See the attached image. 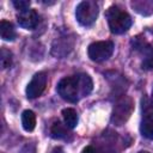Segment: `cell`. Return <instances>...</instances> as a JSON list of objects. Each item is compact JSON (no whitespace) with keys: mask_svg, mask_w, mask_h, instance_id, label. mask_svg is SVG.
<instances>
[{"mask_svg":"<svg viewBox=\"0 0 153 153\" xmlns=\"http://www.w3.org/2000/svg\"><path fill=\"white\" fill-rule=\"evenodd\" d=\"M98 12H99V7L96 1L85 0L76 6L75 17L79 24H81L82 26H90L96 22L98 17Z\"/></svg>","mask_w":153,"mask_h":153,"instance_id":"3957f363","label":"cell"},{"mask_svg":"<svg viewBox=\"0 0 153 153\" xmlns=\"http://www.w3.org/2000/svg\"><path fill=\"white\" fill-rule=\"evenodd\" d=\"M106 18L108 24L112 33L121 35L128 31V29L131 26V18L130 16L122 11L117 6H111L106 11Z\"/></svg>","mask_w":153,"mask_h":153,"instance_id":"7a4b0ae2","label":"cell"},{"mask_svg":"<svg viewBox=\"0 0 153 153\" xmlns=\"http://www.w3.org/2000/svg\"><path fill=\"white\" fill-rule=\"evenodd\" d=\"M92 88V79L85 73H79L73 76H66L61 79L56 86V91L61 96V98L71 103H75L81 97L88 96Z\"/></svg>","mask_w":153,"mask_h":153,"instance_id":"6da1fadb","label":"cell"},{"mask_svg":"<svg viewBox=\"0 0 153 153\" xmlns=\"http://www.w3.org/2000/svg\"><path fill=\"white\" fill-rule=\"evenodd\" d=\"M69 128L66 126V124H62L61 122H54L51 128H50V135L53 139H56V140H71L69 136H71V133L68 130Z\"/></svg>","mask_w":153,"mask_h":153,"instance_id":"8fae6325","label":"cell"},{"mask_svg":"<svg viewBox=\"0 0 153 153\" xmlns=\"http://www.w3.org/2000/svg\"><path fill=\"white\" fill-rule=\"evenodd\" d=\"M17 20L22 27H24L26 30H32L37 26V24L39 22V17L35 10H26V11L18 13Z\"/></svg>","mask_w":153,"mask_h":153,"instance_id":"ba28073f","label":"cell"},{"mask_svg":"<svg viewBox=\"0 0 153 153\" xmlns=\"http://www.w3.org/2000/svg\"><path fill=\"white\" fill-rule=\"evenodd\" d=\"M47 74L44 72H39L37 74L33 75V78L31 79V81L27 84L26 86V97L30 99L37 98L38 96H41L43 93V91L45 90L47 86Z\"/></svg>","mask_w":153,"mask_h":153,"instance_id":"8992f818","label":"cell"},{"mask_svg":"<svg viewBox=\"0 0 153 153\" xmlns=\"http://www.w3.org/2000/svg\"><path fill=\"white\" fill-rule=\"evenodd\" d=\"M152 99H153V91H152Z\"/></svg>","mask_w":153,"mask_h":153,"instance_id":"7402d4cb","label":"cell"},{"mask_svg":"<svg viewBox=\"0 0 153 153\" xmlns=\"http://www.w3.org/2000/svg\"><path fill=\"white\" fill-rule=\"evenodd\" d=\"M135 49L140 50L143 56L141 63L142 68L146 71L153 69V47H151L145 42H140V43H135Z\"/></svg>","mask_w":153,"mask_h":153,"instance_id":"9c48e42d","label":"cell"},{"mask_svg":"<svg viewBox=\"0 0 153 153\" xmlns=\"http://www.w3.org/2000/svg\"><path fill=\"white\" fill-rule=\"evenodd\" d=\"M20 153H35V146H32V145H26L23 149H22V152Z\"/></svg>","mask_w":153,"mask_h":153,"instance_id":"ac0fdd59","label":"cell"},{"mask_svg":"<svg viewBox=\"0 0 153 153\" xmlns=\"http://www.w3.org/2000/svg\"><path fill=\"white\" fill-rule=\"evenodd\" d=\"M141 135L148 140H153V108L142 104V118L140 123Z\"/></svg>","mask_w":153,"mask_h":153,"instance_id":"52a82bcc","label":"cell"},{"mask_svg":"<svg viewBox=\"0 0 153 153\" xmlns=\"http://www.w3.org/2000/svg\"><path fill=\"white\" fill-rule=\"evenodd\" d=\"M13 6L19 11V12H23V11H26V10H30V1L27 0H14L13 1Z\"/></svg>","mask_w":153,"mask_h":153,"instance_id":"e0dca14e","label":"cell"},{"mask_svg":"<svg viewBox=\"0 0 153 153\" xmlns=\"http://www.w3.org/2000/svg\"><path fill=\"white\" fill-rule=\"evenodd\" d=\"M114 53V43L111 41H97L88 45L87 54L92 61L102 62L108 60Z\"/></svg>","mask_w":153,"mask_h":153,"instance_id":"5b68a950","label":"cell"},{"mask_svg":"<svg viewBox=\"0 0 153 153\" xmlns=\"http://www.w3.org/2000/svg\"><path fill=\"white\" fill-rule=\"evenodd\" d=\"M72 47H73V43H69L68 37H63V43H62V38L60 37L54 41L51 53L55 56H65L68 54V51L72 49Z\"/></svg>","mask_w":153,"mask_h":153,"instance_id":"30bf717a","label":"cell"},{"mask_svg":"<svg viewBox=\"0 0 153 153\" xmlns=\"http://www.w3.org/2000/svg\"><path fill=\"white\" fill-rule=\"evenodd\" d=\"M0 62H1V67L4 69L11 67V65H12V53L10 50L2 48L1 53H0Z\"/></svg>","mask_w":153,"mask_h":153,"instance_id":"2e32d148","label":"cell"},{"mask_svg":"<svg viewBox=\"0 0 153 153\" xmlns=\"http://www.w3.org/2000/svg\"><path fill=\"white\" fill-rule=\"evenodd\" d=\"M131 6L134 10L141 14H151L153 13V1L152 0H143V1H133Z\"/></svg>","mask_w":153,"mask_h":153,"instance_id":"9a60e30c","label":"cell"},{"mask_svg":"<svg viewBox=\"0 0 153 153\" xmlns=\"http://www.w3.org/2000/svg\"><path fill=\"white\" fill-rule=\"evenodd\" d=\"M0 36L4 41H13L16 38V30L10 22L1 20L0 23Z\"/></svg>","mask_w":153,"mask_h":153,"instance_id":"5bb4252c","label":"cell"},{"mask_svg":"<svg viewBox=\"0 0 153 153\" xmlns=\"http://www.w3.org/2000/svg\"><path fill=\"white\" fill-rule=\"evenodd\" d=\"M50 153H65V152H63V149L61 147H55Z\"/></svg>","mask_w":153,"mask_h":153,"instance_id":"ffe728a7","label":"cell"},{"mask_svg":"<svg viewBox=\"0 0 153 153\" xmlns=\"http://www.w3.org/2000/svg\"><path fill=\"white\" fill-rule=\"evenodd\" d=\"M81 153H98V152L96 151L94 147H92V146H86V147L82 149Z\"/></svg>","mask_w":153,"mask_h":153,"instance_id":"d6986e66","label":"cell"},{"mask_svg":"<svg viewBox=\"0 0 153 153\" xmlns=\"http://www.w3.org/2000/svg\"><path fill=\"white\" fill-rule=\"evenodd\" d=\"M137 153H149V152H147V151H140V152H137Z\"/></svg>","mask_w":153,"mask_h":153,"instance_id":"44dd1931","label":"cell"},{"mask_svg":"<svg viewBox=\"0 0 153 153\" xmlns=\"http://www.w3.org/2000/svg\"><path fill=\"white\" fill-rule=\"evenodd\" d=\"M62 117H63V121H65V124L69 128V129H73L76 127L78 124V114L74 109L72 108H66L62 110Z\"/></svg>","mask_w":153,"mask_h":153,"instance_id":"4fadbf2b","label":"cell"},{"mask_svg":"<svg viewBox=\"0 0 153 153\" xmlns=\"http://www.w3.org/2000/svg\"><path fill=\"white\" fill-rule=\"evenodd\" d=\"M133 109H134V105L129 97L123 96L122 98H120L114 106V111H112V116H111L112 123H115L116 126L124 124L128 121V118L130 117Z\"/></svg>","mask_w":153,"mask_h":153,"instance_id":"277c9868","label":"cell"},{"mask_svg":"<svg viewBox=\"0 0 153 153\" xmlns=\"http://www.w3.org/2000/svg\"><path fill=\"white\" fill-rule=\"evenodd\" d=\"M22 126L24 130L32 131L36 127V115L31 110H25L22 114Z\"/></svg>","mask_w":153,"mask_h":153,"instance_id":"7c38bea8","label":"cell"}]
</instances>
